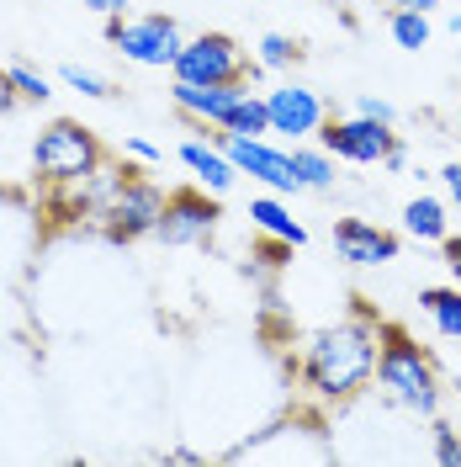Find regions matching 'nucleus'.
<instances>
[{"instance_id":"nucleus-1","label":"nucleus","mask_w":461,"mask_h":467,"mask_svg":"<svg viewBox=\"0 0 461 467\" xmlns=\"http://www.w3.org/2000/svg\"><path fill=\"white\" fill-rule=\"evenodd\" d=\"M376 350H382V324L361 308L340 324H323L302 340L297 356V382L313 404H350L376 382Z\"/></svg>"},{"instance_id":"nucleus-2","label":"nucleus","mask_w":461,"mask_h":467,"mask_svg":"<svg viewBox=\"0 0 461 467\" xmlns=\"http://www.w3.org/2000/svg\"><path fill=\"white\" fill-rule=\"evenodd\" d=\"M376 388L382 399L414 414H440V372H435V356L408 329L398 324H382V350H376Z\"/></svg>"},{"instance_id":"nucleus-3","label":"nucleus","mask_w":461,"mask_h":467,"mask_svg":"<svg viewBox=\"0 0 461 467\" xmlns=\"http://www.w3.org/2000/svg\"><path fill=\"white\" fill-rule=\"evenodd\" d=\"M96 165H107V149L101 139L69 122V117H54L48 128H37V144H32V175L43 186H64V181H80L90 175Z\"/></svg>"},{"instance_id":"nucleus-4","label":"nucleus","mask_w":461,"mask_h":467,"mask_svg":"<svg viewBox=\"0 0 461 467\" xmlns=\"http://www.w3.org/2000/svg\"><path fill=\"white\" fill-rule=\"evenodd\" d=\"M165 197H170V192H159V181H149V175L128 171L122 181H117L112 202L101 207V218H96L90 229H101L112 244L149 239V234L159 229V218H165Z\"/></svg>"},{"instance_id":"nucleus-5","label":"nucleus","mask_w":461,"mask_h":467,"mask_svg":"<svg viewBox=\"0 0 461 467\" xmlns=\"http://www.w3.org/2000/svg\"><path fill=\"white\" fill-rule=\"evenodd\" d=\"M250 69H255L250 54L233 43L229 32H197V37H186L170 64V75L186 80V86H244Z\"/></svg>"},{"instance_id":"nucleus-6","label":"nucleus","mask_w":461,"mask_h":467,"mask_svg":"<svg viewBox=\"0 0 461 467\" xmlns=\"http://www.w3.org/2000/svg\"><path fill=\"white\" fill-rule=\"evenodd\" d=\"M107 37H112V48L128 64H138V69H170L175 54H180V27H175V16L165 11H149V16H107Z\"/></svg>"},{"instance_id":"nucleus-7","label":"nucleus","mask_w":461,"mask_h":467,"mask_svg":"<svg viewBox=\"0 0 461 467\" xmlns=\"http://www.w3.org/2000/svg\"><path fill=\"white\" fill-rule=\"evenodd\" d=\"M318 139H323V149L334 160H350V165H387V154L398 149L393 122H376V117H361V112L329 117L318 128Z\"/></svg>"},{"instance_id":"nucleus-8","label":"nucleus","mask_w":461,"mask_h":467,"mask_svg":"<svg viewBox=\"0 0 461 467\" xmlns=\"http://www.w3.org/2000/svg\"><path fill=\"white\" fill-rule=\"evenodd\" d=\"M212 139L229 149L233 171L260 181L265 192H276V197L302 192V181H297V171H292V149H276L271 139H244V133H212Z\"/></svg>"},{"instance_id":"nucleus-9","label":"nucleus","mask_w":461,"mask_h":467,"mask_svg":"<svg viewBox=\"0 0 461 467\" xmlns=\"http://www.w3.org/2000/svg\"><path fill=\"white\" fill-rule=\"evenodd\" d=\"M128 175V165L117 171V165H96L90 175L80 181H64V186H48V223H96L101 218V207L112 202L117 181Z\"/></svg>"},{"instance_id":"nucleus-10","label":"nucleus","mask_w":461,"mask_h":467,"mask_svg":"<svg viewBox=\"0 0 461 467\" xmlns=\"http://www.w3.org/2000/svg\"><path fill=\"white\" fill-rule=\"evenodd\" d=\"M212 229H218V197L207 186H186V192L165 197V218H159L154 239H165V244H207Z\"/></svg>"},{"instance_id":"nucleus-11","label":"nucleus","mask_w":461,"mask_h":467,"mask_svg":"<svg viewBox=\"0 0 461 467\" xmlns=\"http://www.w3.org/2000/svg\"><path fill=\"white\" fill-rule=\"evenodd\" d=\"M265 112H271V133H282V139H292V144L313 139L318 128L329 122L323 96H318L313 86H297V80H287V86H276V90H265Z\"/></svg>"},{"instance_id":"nucleus-12","label":"nucleus","mask_w":461,"mask_h":467,"mask_svg":"<svg viewBox=\"0 0 461 467\" xmlns=\"http://www.w3.org/2000/svg\"><path fill=\"white\" fill-rule=\"evenodd\" d=\"M170 101H175V112L186 117V122L223 133V128L233 122V112H239V101H244V86H186V80H175Z\"/></svg>"},{"instance_id":"nucleus-13","label":"nucleus","mask_w":461,"mask_h":467,"mask_svg":"<svg viewBox=\"0 0 461 467\" xmlns=\"http://www.w3.org/2000/svg\"><path fill=\"white\" fill-rule=\"evenodd\" d=\"M334 255L345 265H387L398 261V234L376 229L372 218H340L334 223Z\"/></svg>"},{"instance_id":"nucleus-14","label":"nucleus","mask_w":461,"mask_h":467,"mask_svg":"<svg viewBox=\"0 0 461 467\" xmlns=\"http://www.w3.org/2000/svg\"><path fill=\"white\" fill-rule=\"evenodd\" d=\"M180 165L197 175V186H207L212 197H223L233 181H239L229 149L218 144V139H186V144H180Z\"/></svg>"},{"instance_id":"nucleus-15","label":"nucleus","mask_w":461,"mask_h":467,"mask_svg":"<svg viewBox=\"0 0 461 467\" xmlns=\"http://www.w3.org/2000/svg\"><path fill=\"white\" fill-rule=\"evenodd\" d=\"M250 223H255L260 234H271V239H287V244H302V239H308V229L292 218V207L282 202L276 192H265V197L250 202Z\"/></svg>"},{"instance_id":"nucleus-16","label":"nucleus","mask_w":461,"mask_h":467,"mask_svg":"<svg viewBox=\"0 0 461 467\" xmlns=\"http://www.w3.org/2000/svg\"><path fill=\"white\" fill-rule=\"evenodd\" d=\"M292 171L302 181V192H329L334 186V154L302 139V144H292Z\"/></svg>"},{"instance_id":"nucleus-17","label":"nucleus","mask_w":461,"mask_h":467,"mask_svg":"<svg viewBox=\"0 0 461 467\" xmlns=\"http://www.w3.org/2000/svg\"><path fill=\"white\" fill-rule=\"evenodd\" d=\"M419 308L430 314V324L446 340H461V287H425L419 292Z\"/></svg>"},{"instance_id":"nucleus-18","label":"nucleus","mask_w":461,"mask_h":467,"mask_svg":"<svg viewBox=\"0 0 461 467\" xmlns=\"http://www.w3.org/2000/svg\"><path fill=\"white\" fill-rule=\"evenodd\" d=\"M404 234H414V239H446V234H451L446 202H440V197H414V202L404 207Z\"/></svg>"},{"instance_id":"nucleus-19","label":"nucleus","mask_w":461,"mask_h":467,"mask_svg":"<svg viewBox=\"0 0 461 467\" xmlns=\"http://www.w3.org/2000/svg\"><path fill=\"white\" fill-rule=\"evenodd\" d=\"M387 32H393V43H398V48H408V54H419V48L430 43L435 22H430V11H414V5H398V11L387 16Z\"/></svg>"},{"instance_id":"nucleus-20","label":"nucleus","mask_w":461,"mask_h":467,"mask_svg":"<svg viewBox=\"0 0 461 467\" xmlns=\"http://www.w3.org/2000/svg\"><path fill=\"white\" fill-rule=\"evenodd\" d=\"M297 58H302V43L287 37V32H265V37L255 43V64L260 69H276V75H282V69H292Z\"/></svg>"},{"instance_id":"nucleus-21","label":"nucleus","mask_w":461,"mask_h":467,"mask_svg":"<svg viewBox=\"0 0 461 467\" xmlns=\"http://www.w3.org/2000/svg\"><path fill=\"white\" fill-rule=\"evenodd\" d=\"M223 133H244V139H265L271 133V112H265V96H250L244 90V101H239V112Z\"/></svg>"},{"instance_id":"nucleus-22","label":"nucleus","mask_w":461,"mask_h":467,"mask_svg":"<svg viewBox=\"0 0 461 467\" xmlns=\"http://www.w3.org/2000/svg\"><path fill=\"white\" fill-rule=\"evenodd\" d=\"M5 69H11V86H16L22 101H48V96H54L43 69H32V64H5Z\"/></svg>"},{"instance_id":"nucleus-23","label":"nucleus","mask_w":461,"mask_h":467,"mask_svg":"<svg viewBox=\"0 0 461 467\" xmlns=\"http://www.w3.org/2000/svg\"><path fill=\"white\" fill-rule=\"evenodd\" d=\"M69 90H80V96H112V80H101V75H90V69H80V64H64V75H58Z\"/></svg>"},{"instance_id":"nucleus-24","label":"nucleus","mask_w":461,"mask_h":467,"mask_svg":"<svg viewBox=\"0 0 461 467\" xmlns=\"http://www.w3.org/2000/svg\"><path fill=\"white\" fill-rule=\"evenodd\" d=\"M435 462L461 467V431L456 425H446V420H435Z\"/></svg>"},{"instance_id":"nucleus-25","label":"nucleus","mask_w":461,"mask_h":467,"mask_svg":"<svg viewBox=\"0 0 461 467\" xmlns=\"http://www.w3.org/2000/svg\"><path fill=\"white\" fill-rule=\"evenodd\" d=\"M128 160H138V165H159V160H165V149L159 144H149V139H128Z\"/></svg>"},{"instance_id":"nucleus-26","label":"nucleus","mask_w":461,"mask_h":467,"mask_svg":"<svg viewBox=\"0 0 461 467\" xmlns=\"http://www.w3.org/2000/svg\"><path fill=\"white\" fill-rule=\"evenodd\" d=\"M350 112H361V117H376V122H393V101H382V96H361Z\"/></svg>"},{"instance_id":"nucleus-27","label":"nucleus","mask_w":461,"mask_h":467,"mask_svg":"<svg viewBox=\"0 0 461 467\" xmlns=\"http://www.w3.org/2000/svg\"><path fill=\"white\" fill-rule=\"evenodd\" d=\"M22 107V96H16V86H11V69H0V117L16 112Z\"/></svg>"},{"instance_id":"nucleus-28","label":"nucleus","mask_w":461,"mask_h":467,"mask_svg":"<svg viewBox=\"0 0 461 467\" xmlns=\"http://www.w3.org/2000/svg\"><path fill=\"white\" fill-rule=\"evenodd\" d=\"M440 244H446V265H451V276H456V287H461V234H446Z\"/></svg>"},{"instance_id":"nucleus-29","label":"nucleus","mask_w":461,"mask_h":467,"mask_svg":"<svg viewBox=\"0 0 461 467\" xmlns=\"http://www.w3.org/2000/svg\"><path fill=\"white\" fill-rule=\"evenodd\" d=\"M440 181H446V197L461 207V160H456V165H446V171H440Z\"/></svg>"},{"instance_id":"nucleus-30","label":"nucleus","mask_w":461,"mask_h":467,"mask_svg":"<svg viewBox=\"0 0 461 467\" xmlns=\"http://www.w3.org/2000/svg\"><path fill=\"white\" fill-rule=\"evenodd\" d=\"M90 11H96V16H128V5H133V0H86Z\"/></svg>"},{"instance_id":"nucleus-31","label":"nucleus","mask_w":461,"mask_h":467,"mask_svg":"<svg viewBox=\"0 0 461 467\" xmlns=\"http://www.w3.org/2000/svg\"><path fill=\"white\" fill-rule=\"evenodd\" d=\"M387 5H393V11H398V5H414V11H435V5H446V0H387Z\"/></svg>"},{"instance_id":"nucleus-32","label":"nucleus","mask_w":461,"mask_h":467,"mask_svg":"<svg viewBox=\"0 0 461 467\" xmlns=\"http://www.w3.org/2000/svg\"><path fill=\"white\" fill-rule=\"evenodd\" d=\"M446 27H451V32L461 37V11H451V16H446Z\"/></svg>"},{"instance_id":"nucleus-33","label":"nucleus","mask_w":461,"mask_h":467,"mask_svg":"<svg viewBox=\"0 0 461 467\" xmlns=\"http://www.w3.org/2000/svg\"><path fill=\"white\" fill-rule=\"evenodd\" d=\"M456 133H461V112H456Z\"/></svg>"},{"instance_id":"nucleus-34","label":"nucleus","mask_w":461,"mask_h":467,"mask_svg":"<svg viewBox=\"0 0 461 467\" xmlns=\"http://www.w3.org/2000/svg\"><path fill=\"white\" fill-rule=\"evenodd\" d=\"M446 5H461V0H446Z\"/></svg>"}]
</instances>
